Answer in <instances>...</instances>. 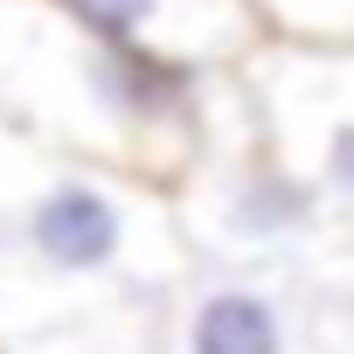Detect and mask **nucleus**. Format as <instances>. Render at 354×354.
Returning <instances> with one entry per match:
<instances>
[{
	"label": "nucleus",
	"instance_id": "1",
	"mask_svg": "<svg viewBox=\"0 0 354 354\" xmlns=\"http://www.w3.org/2000/svg\"><path fill=\"white\" fill-rule=\"evenodd\" d=\"M223 77L111 42L56 0H0V118L167 195L209 146Z\"/></svg>",
	"mask_w": 354,
	"mask_h": 354
},
{
	"label": "nucleus",
	"instance_id": "2",
	"mask_svg": "<svg viewBox=\"0 0 354 354\" xmlns=\"http://www.w3.org/2000/svg\"><path fill=\"white\" fill-rule=\"evenodd\" d=\"M0 209L15 223V271L42 292L174 285L195 243L167 188L77 160L0 118Z\"/></svg>",
	"mask_w": 354,
	"mask_h": 354
},
{
	"label": "nucleus",
	"instance_id": "3",
	"mask_svg": "<svg viewBox=\"0 0 354 354\" xmlns=\"http://www.w3.org/2000/svg\"><path fill=\"white\" fill-rule=\"evenodd\" d=\"M174 209H181L188 243H202L216 257H292V250H306L313 236L333 230V209L264 139L257 111H243L236 132L209 125V146H202L195 174L174 188Z\"/></svg>",
	"mask_w": 354,
	"mask_h": 354
},
{
	"label": "nucleus",
	"instance_id": "4",
	"mask_svg": "<svg viewBox=\"0 0 354 354\" xmlns=\"http://www.w3.org/2000/svg\"><path fill=\"white\" fill-rule=\"evenodd\" d=\"M250 111L264 139L319 188L333 223L354 230V42L313 49V42H257L236 63Z\"/></svg>",
	"mask_w": 354,
	"mask_h": 354
},
{
	"label": "nucleus",
	"instance_id": "5",
	"mask_svg": "<svg viewBox=\"0 0 354 354\" xmlns=\"http://www.w3.org/2000/svg\"><path fill=\"white\" fill-rule=\"evenodd\" d=\"M56 8H70L77 21H91L111 42L181 56L202 70H236L264 42L250 0H56Z\"/></svg>",
	"mask_w": 354,
	"mask_h": 354
},
{
	"label": "nucleus",
	"instance_id": "6",
	"mask_svg": "<svg viewBox=\"0 0 354 354\" xmlns=\"http://www.w3.org/2000/svg\"><path fill=\"white\" fill-rule=\"evenodd\" d=\"M181 354H292V319L264 285L209 278L181 306Z\"/></svg>",
	"mask_w": 354,
	"mask_h": 354
},
{
	"label": "nucleus",
	"instance_id": "7",
	"mask_svg": "<svg viewBox=\"0 0 354 354\" xmlns=\"http://www.w3.org/2000/svg\"><path fill=\"white\" fill-rule=\"evenodd\" d=\"M250 15L271 42H313V49L354 42V0H250Z\"/></svg>",
	"mask_w": 354,
	"mask_h": 354
},
{
	"label": "nucleus",
	"instance_id": "8",
	"mask_svg": "<svg viewBox=\"0 0 354 354\" xmlns=\"http://www.w3.org/2000/svg\"><path fill=\"white\" fill-rule=\"evenodd\" d=\"M15 271V223H8V209H0V278Z\"/></svg>",
	"mask_w": 354,
	"mask_h": 354
}]
</instances>
